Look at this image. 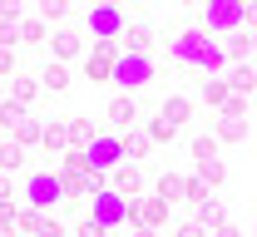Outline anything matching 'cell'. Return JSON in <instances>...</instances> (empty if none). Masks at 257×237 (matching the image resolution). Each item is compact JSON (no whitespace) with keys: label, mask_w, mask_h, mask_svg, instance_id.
<instances>
[{"label":"cell","mask_w":257,"mask_h":237,"mask_svg":"<svg viewBox=\"0 0 257 237\" xmlns=\"http://www.w3.org/2000/svg\"><path fill=\"white\" fill-rule=\"evenodd\" d=\"M20 40H45V25H40V20H30V25L20 30Z\"/></svg>","instance_id":"29"},{"label":"cell","mask_w":257,"mask_h":237,"mask_svg":"<svg viewBox=\"0 0 257 237\" xmlns=\"http://www.w3.org/2000/svg\"><path fill=\"white\" fill-rule=\"evenodd\" d=\"M124 158V138H109V134H94V143L84 148V163L94 173H104V168H114Z\"/></svg>","instance_id":"2"},{"label":"cell","mask_w":257,"mask_h":237,"mask_svg":"<svg viewBox=\"0 0 257 237\" xmlns=\"http://www.w3.org/2000/svg\"><path fill=\"white\" fill-rule=\"evenodd\" d=\"M79 237H104V227H99L94 217H84V222H79Z\"/></svg>","instance_id":"28"},{"label":"cell","mask_w":257,"mask_h":237,"mask_svg":"<svg viewBox=\"0 0 257 237\" xmlns=\"http://www.w3.org/2000/svg\"><path fill=\"white\" fill-rule=\"evenodd\" d=\"M109 119H114V129H128V124L139 119V109H134V99H114V104H109Z\"/></svg>","instance_id":"10"},{"label":"cell","mask_w":257,"mask_h":237,"mask_svg":"<svg viewBox=\"0 0 257 237\" xmlns=\"http://www.w3.org/2000/svg\"><path fill=\"white\" fill-rule=\"evenodd\" d=\"M94 222L109 232V227H119V222H128V198H119V193H99L94 198Z\"/></svg>","instance_id":"5"},{"label":"cell","mask_w":257,"mask_h":237,"mask_svg":"<svg viewBox=\"0 0 257 237\" xmlns=\"http://www.w3.org/2000/svg\"><path fill=\"white\" fill-rule=\"evenodd\" d=\"M139 188H144V173L134 168V163H128V168H119V188H114V193H119V198H134Z\"/></svg>","instance_id":"11"},{"label":"cell","mask_w":257,"mask_h":237,"mask_svg":"<svg viewBox=\"0 0 257 237\" xmlns=\"http://www.w3.org/2000/svg\"><path fill=\"white\" fill-rule=\"evenodd\" d=\"M15 138H20V143H35V138H40V129H35L30 119H25V124H20V129H15Z\"/></svg>","instance_id":"26"},{"label":"cell","mask_w":257,"mask_h":237,"mask_svg":"<svg viewBox=\"0 0 257 237\" xmlns=\"http://www.w3.org/2000/svg\"><path fill=\"white\" fill-rule=\"evenodd\" d=\"M149 74H154V65H149L144 55H119V65H114V84H119V89H144Z\"/></svg>","instance_id":"3"},{"label":"cell","mask_w":257,"mask_h":237,"mask_svg":"<svg viewBox=\"0 0 257 237\" xmlns=\"http://www.w3.org/2000/svg\"><path fill=\"white\" fill-rule=\"evenodd\" d=\"M198 173H203L208 183H223V163H218V158H208V163H198Z\"/></svg>","instance_id":"24"},{"label":"cell","mask_w":257,"mask_h":237,"mask_svg":"<svg viewBox=\"0 0 257 237\" xmlns=\"http://www.w3.org/2000/svg\"><path fill=\"white\" fill-rule=\"evenodd\" d=\"M242 134H247V129H242V119H227V124H223V138H242Z\"/></svg>","instance_id":"27"},{"label":"cell","mask_w":257,"mask_h":237,"mask_svg":"<svg viewBox=\"0 0 257 237\" xmlns=\"http://www.w3.org/2000/svg\"><path fill=\"white\" fill-rule=\"evenodd\" d=\"M0 124H5V129H20V124H25V109H20L15 99H5L0 104Z\"/></svg>","instance_id":"14"},{"label":"cell","mask_w":257,"mask_h":237,"mask_svg":"<svg viewBox=\"0 0 257 237\" xmlns=\"http://www.w3.org/2000/svg\"><path fill=\"white\" fill-rule=\"evenodd\" d=\"M134 237H159V232H154V227H139V232H134Z\"/></svg>","instance_id":"33"},{"label":"cell","mask_w":257,"mask_h":237,"mask_svg":"<svg viewBox=\"0 0 257 237\" xmlns=\"http://www.w3.org/2000/svg\"><path fill=\"white\" fill-rule=\"evenodd\" d=\"M227 84H232V89H242V94H252V84H257L252 65H237V69H232V74H227Z\"/></svg>","instance_id":"13"},{"label":"cell","mask_w":257,"mask_h":237,"mask_svg":"<svg viewBox=\"0 0 257 237\" xmlns=\"http://www.w3.org/2000/svg\"><path fill=\"white\" fill-rule=\"evenodd\" d=\"M30 94H35V84H30V79H15V104H20V109L30 104Z\"/></svg>","instance_id":"25"},{"label":"cell","mask_w":257,"mask_h":237,"mask_svg":"<svg viewBox=\"0 0 257 237\" xmlns=\"http://www.w3.org/2000/svg\"><path fill=\"white\" fill-rule=\"evenodd\" d=\"M218 237H242V232H237V227H227V222H223V227H218Z\"/></svg>","instance_id":"32"},{"label":"cell","mask_w":257,"mask_h":237,"mask_svg":"<svg viewBox=\"0 0 257 237\" xmlns=\"http://www.w3.org/2000/svg\"><path fill=\"white\" fill-rule=\"evenodd\" d=\"M193 153H198V163H208V158H218V143H213V138H198Z\"/></svg>","instance_id":"22"},{"label":"cell","mask_w":257,"mask_h":237,"mask_svg":"<svg viewBox=\"0 0 257 237\" xmlns=\"http://www.w3.org/2000/svg\"><path fill=\"white\" fill-rule=\"evenodd\" d=\"M45 20H64V5H60V0H45Z\"/></svg>","instance_id":"30"},{"label":"cell","mask_w":257,"mask_h":237,"mask_svg":"<svg viewBox=\"0 0 257 237\" xmlns=\"http://www.w3.org/2000/svg\"><path fill=\"white\" fill-rule=\"evenodd\" d=\"M0 168H20V143H0Z\"/></svg>","instance_id":"19"},{"label":"cell","mask_w":257,"mask_h":237,"mask_svg":"<svg viewBox=\"0 0 257 237\" xmlns=\"http://www.w3.org/2000/svg\"><path fill=\"white\" fill-rule=\"evenodd\" d=\"M69 55H79V35H74V30H60V35H55V65H64Z\"/></svg>","instance_id":"9"},{"label":"cell","mask_w":257,"mask_h":237,"mask_svg":"<svg viewBox=\"0 0 257 237\" xmlns=\"http://www.w3.org/2000/svg\"><path fill=\"white\" fill-rule=\"evenodd\" d=\"M183 119H188V99H168L163 104V124H168V129H178Z\"/></svg>","instance_id":"12"},{"label":"cell","mask_w":257,"mask_h":237,"mask_svg":"<svg viewBox=\"0 0 257 237\" xmlns=\"http://www.w3.org/2000/svg\"><path fill=\"white\" fill-rule=\"evenodd\" d=\"M183 188H188L183 178H163V183H159V198H163V203H168V198H183Z\"/></svg>","instance_id":"17"},{"label":"cell","mask_w":257,"mask_h":237,"mask_svg":"<svg viewBox=\"0 0 257 237\" xmlns=\"http://www.w3.org/2000/svg\"><path fill=\"white\" fill-rule=\"evenodd\" d=\"M69 138H74L79 148H89V143H94V134H89V124H69Z\"/></svg>","instance_id":"23"},{"label":"cell","mask_w":257,"mask_h":237,"mask_svg":"<svg viewBox=\"0 0 257 237\" xmlns=\"http://www.w3.org/2000/svg\"><path fill=\"white\" fill-rule=\"evenodd\" d=\"M64 143H69V129H64V124H50V129H45V148H50V153H60Z\"/></svg>","instance_id":"16"},{"label":"cell","mask_w":257,"mask_h":237,"mask_svg":"<svg viewBox=\"0 0 257 237\" xmlns=\"http://www.w3.org/2000/svg\"><path fill=\"white\" fill-rule=\"evenodd\" d=\"M203 94H208L213 104H227V84H223V79H208V84H203Z\"/></svg>","instance_id":"20"},{"label":"cell","mask_w":257,"mask_h":237,"mask_svg":"<svg viewBox=\"0 0 257 237\" xmlns=\"http://www.w3.org/2000/svg\"><path fill=\"white\" fill-rule=\"evenodd\" d=\"M10 65H15V60H10V50H0V74H5Z\"/></svg>","instance_id":"31"},{"label":"cell","mask_w":257,"mask_h":237,"mask_svg":"<svg viewBox=\"0 0 257 237\" xmlns=\"http://www.w3.org/2000/svg\"><path fill=\"white\" fill-rule=\"evenodd\" d=\"M25 198H30V207L40 212V207H50V203L64 198V183L55 178V173H35L30 183H25Z\"/></svg>","instance_id":"4"},{"label":"cell","mask_w":257,"mask_h":237,"mask_svg":"<svg viewBox=\"0 0 257 237\" xmlns=\"http://www.w3.org/2000/svg\"><path fill=\"white\" fill-rule=\"evenodd\" d=\"M40 79H45V89H64V84H69V69H64V65H45Z\"/></svg>","instance_id":"15"},{"label":"cell","mask_w":257,"mask_h":237,"mask_svg":"<svg viewBox=\"0 0 257 237\" xmlns=\"http://www.w3.org/2000/svg\"><path fill=\"white\" fill-rule=\"evenodd\" d=\"M247 20L242 5H208V30H237Z\"/></svg>","instance_id":"8"},{"label":"cell","mask_w":257,"mask_h":237,"mask_svg":"<svg viewBox=\"0 0 257 237\" xmlns=\"http://www.w3.org/2000/svg\"><path fill=\"white\" fill-rule=\"evenodd\" d=\"M114 65H119V50H114V40H99L94 55H89V74H94V79H114Z\"/></svg>","instance_id":"7"},{"label":"cell","mask_w":257,"mask_h":237,"mask_svg":"<svg viewBox=\"0 0 257 237\" xmlns=\"http://www.w3.org/2000/svg\"><path fill=\"white\" fill-rule=\"evenodd\" d=\"M173 55H178V60H188V65H203V69H218V65H223V50H218V45H208V40H203L198 30L178 35Z\"/></svg>","instance_id":"1"},{"label":"cell","mask_w":257,"mask_h":237,"mask_svg":"<svg viewBox=\"0 0 257 237\" xmlns=\"http://www.w3.org/2000/svg\"><path fill=\"white\" fill-rule=\"evenodd\" d=\"M89 30H94L99 40H119V35H124V15H119L114 5H99V10H89Z\"/></svg>","instance_id":"6"},{"label":"cell","mask_w":257,"mask_h":237,"mask_svg":"<svg viewBox=\"0 0 257 237\" xmlns=\"http://www.w3.org/2000/svg\"><path fill=\"white\" fill-rule=\"evenodd\" d=\"M128 153H134V158H139V153H149V138H144V134H128V138H124V158H128Z\"/></svg>","instance_id":"21"},{"label":"cell","mask_w":257,"mask_h":237,"mask_svg":"<svg viewBox=\"0 0 257 237\" xmlns=\"http://www.w3.org/2000/svg\"><path fill=\"white\" fill-rule=\"evenodd\" d=\"M35 237H64V227L55 217H35Z\"/></svg>","instance_id":"18"}]
</instances>
